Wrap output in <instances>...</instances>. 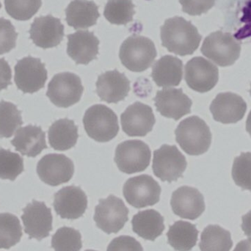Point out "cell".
Returning <instances> with one entry per match:
<instances>
[{
    "label": "cell",
    "mask_w": 251,
    "mask_h": 251,
    "mask_svg": "<svg viewBox=\"0 0 251 251\" xmlns=\"http://www.w3.org/2000/svg\"><path fill=\"white\" fill-rule=\"evenodd\" d=\"M123 193L128 204L141 209L159 201L161 187L153 177L143 174L128 178L124 185Z\"/></svg>",
    "instance_id": "30bf717a"
},
{
    "label": "cell",
    "mask_w": 251,
    "mask_h": 251,
    "mask_svg": "<svg viewBox=\"0 0 251 251\" xmlns=\"http://www.w3.org/2000/svg\"><path fill=\"white\" fill-rule=\"evenodd\" d=\"M107 251H143V249L134 237L120 236L112 240Z\"/></svg>",
    "instance_id": "f35d334b"
},
{
    "label": "cell",
    "mask_w": 251,
    "mask_h": 251,
    "mask_svg": "<svg viewBox=\"0 0 251 251\" xmlns=\"http://www.w3.org/2000/svg\"><path fill=\"white\" fill-rule=\"evenodd\" d=\"M201 51L215 64L226 67L238 60L241 45L231 34L217 31L205 38Z\"/></svg>",
    "instance_id": "5b68a950"
},
{
    "label": "cell",
    "mask_w": 251,
    "mask_h": 251,
    "mask_svg": "<svg viewBox=\"0 0 251 251\" xmlns=\"http://www.w3.org/2000/svg\"><path fill=\"white\" fill-rule=\"evenodd\" d=\"M184 13L190 16H201L210 10L215 0H179Z\"/></svg>",
    "instance_id": "74e56055"
},
{
    "label": "cell",
    "mask_w": 251,
    "mask_h": 251,
    "mask_svg": "<svg viewBox=\"0 0 251 251\" xmlns=\"http://www.w3.org/2000/svg\"><path fill=\"white\" fill-rule=\"evenodd\" d=\"M12 71L4 58H0V91L11 85Z\"/></svg>",
    "instance_id": "60d3db41"
},
{
    "label": "cell",
    "mask_w": 251,
    "mask_h": 251,
    "mask_svg": "<svg viewBox=\"0 0 251 251\" xmlns=\"http://www.w3.org/2000/svg\"><path fill=\"white\" fill-rule=\"evenodd\" d=\"M171 205L176 215L190 221L199 218L206 208L203 195L188 186H182L173 193Z\"/></svg>",
    "instance_id": "d6986e66"
},
{
    "label": "cell",
    "mask_w": 251,
    "mask_h": 251,
    "mask_svg": "<svg viewBox=\"0 0 251 251\" xmlns=\"http://www.w3.org/2000/svg\"><path fill=\"white\" fill-rule=\"evenodd\" d=\"M247 104L243 98L233 93H221L212 101L210 111L216 122L224 125L235 124L244 118Z\"/></svg>",
    "instance_id": "ffe728a7"
},
{
    "label": "cell",
    "mask_w": 251,
    "mask_h": 251,
    "mask_svg": "<svg viewBox=\"0 0 251 251\" xmlns=\"http://www.w3.org/2000/svg\"><path fill=\"white\" fill-rule=\"evenodd\" d=\"M7 14L18 21H27L38 13L41 0H4Z\"/></svg>",
    "instance_id": "e575fe53"
},
{
    "label": "cell",
    "mask_w": 251,
    "mask_h": 251,
    "mask_svg": "<svg viewBox=\"0 0 251 251\" xmlns=\"http://www.w3.org/2000/svg\"><path fill=\"white\" fill-rule=\"evenodd\" d=\"M67 54L76 65H88L97 59L100 40L94 32L77 31L68 35Z\"/></svg>",
    "instance_id": "44dd1931"
},
{
    "label": "cell",
    "mask_w": 251,
    "mask_h": 251,
    "mask_svg": "<svg viewBox=\"0 0 251 251\" xmlns=\"http://www.w3.org/2000/svg\"><path fill=\"white\" fill-rule=\"evenodd\" d=\"M246 129H247L248 132L250 134L251 137V111L249 113V116H248L247 122H246Z\"/></svg>",
    "instance_id": "ee69618b"
},
{
    "label": "cell",
    "mask_w": 251,
    "mask_h": 251,
    "mask_svg": "<svg viewBox=\"0 0 251 251\" xmlns=\"http://www.w3.org/2000/svg\"><path fill=\"white\" fill-rule=\"evenodd\" d=\"M1 2H0V9H1Z\"/></svg>",
    "instance_id": "bcb514c9"
},
{
    "label": "cell",
    "mask_w": 251,
    "mask_h": 251,
    "mask_svg": "<svg viewBox=\"0 0 251 251\" xmlns=\"http://www.w3.org/2000/svg\"><path fill=\"white\" fill-rule=\"evenodd\" d=\"M234 251H251V238L240 242Z\"/></svg>",
    "instance_id": "7bdbcfd3"
},
{
    "label": "cell",
    "mask_w": 251,
    "mask_h": 251,
    "mask_svg": "<svg viewBox=\"0 0 251 251\" xmlns=\"http://www.w3.org/2000/svg\"><path fill=\"white\" fill-rule=\"evenodd\" d=\"M96 85L100 100L109 104L124 101L130 91V81L117 69L101 74Z\"/></svg>",
    "instance_id": "7402d4cb"
},
{
    "label": "cell",
    "mask_w": 251,
    "mask_h": 251,
    "mask_svg": "<svg viewBox=\"0 0 251 251\" xmlns=\"http://www.w3.org/2000/svg\"><path fill=\"white\" fill-rule=\"evenodd\" d=\"M25 231L29 239L41 241L52 231L51 210L44 202L33 200L23 209L22 216Z\"/></svg>",
    "instance_id": "5bb4252c"
},
{
    "label": "cell",
    "mask_w": 251,
    "mask_h": 251,
    "mask_svg": "<svg viewBox=\"0 0 251 251\" xmlns=\"http://www.w3.org/2000/svg\"><path fill=\"white\" fill-rule=\"evenodd\" d=\"M135 5L131 0H108L104 16L113 25H126L132 22Z\"/></svg>",
    "instance_id": "4dcf8cb0"
},
{
    "label": "cell",
    "mask_w": 251,
    "mask_h": 251,
    "mask_svg": "<svg viewBox=\"0 0 251 251\" xmlns=\"http://www.w3.org/2000/svg\"><path fill=\"white\" fill-rule=\"evenodd\" d=\"M184 79L189 88L199 93H206L215 88L219 79L218 67L206 59L196 57L187 62Z\"/></svg>",
    "instance_id": "4fadbf2b"
},
{
    "label": "cell",
    "mask_w": 251,
    "mask_h": 251,
    "mask_svg": "<svg viewBox=\"0 0 251 251\" xmlns=\"http://www.w3.org/2000/svg\"><path fill=\"white\" fill-rule=\"evenodd\" d=\"M66 16L69 26L75 29H88L97 25L100 13L94 1L73 0L66 7Z\"/></svg>",
    "instance_id": "d4e9b609"
},
{
    "label": "cell",
    "mask_w": 251,
    "mask_h": 251,
    "mask_svg": "<svg viewBox=\"0 0 251 251\" xmlns=\"http://www.w3.org/2000/svg\"><path fill=\"white\" fill-rule=\"evenodd\" d=\"M11 144L17 151L28 157H35L48 147L45 132L41 127L33 125L19 128L11 140Z\"/></svg>",
    "instance_id": "603a6c76"
},
{
    "label": "cell",
    "mask_w": 251,
    "mask_h": 251,
    "mask_svg": "<svg viewBox=\"0 0 251 251\" xmlns=\"http://www.w3.org/2000/svg\"><path fill=\"white\" fill-rule=\"evenodd\" d=\"M157 56L151 40L141 35L127 38L121 46L119 57L122 64L133 72H143L151 67Z\"/></svg>",
    "instance_id": "3957f363"
},
{
    "label": "cell",
    "mask_w": 251,
    "mask_h": 251,
    "mask_svg": "<svg viewBox=\"0 0 251 251\" xmlns=\"http://www.w3.org/2000/svg\"><path fill=\"white\" fill-rule=\"evenodd\" d=\"M242 229L244 231L245 235L251 238V210L246 215H243Z\"/></svg>",
    "instance_id": "b9f144b4"
},
{
    "label": "cell",
    "mask_w": 251,
    "mask_h": 251,
    "mask_svg": "<svg viewBox=\"0 0 251 251\" xmlns=\"http://www.w3.org/2000/svg\"><path fill=\"white\" fill-rule=\"evenodd\" d=\"M151 151L144 142L126 140L118 145L115 162L122 172L133 174L144 171L150 165Z\"/></svg>",
    "instance_id": "ba28073f"
},
{
    "label": "cell",
    "mask_w": 251,
    "mask_h": 251,
    "mask_svg": "<svg viewBox=\"0 0 251 251\" xmlns=\"http://www.w3.org/2000/svg\"><path fill=\"white\" fill-rule=\"evenodd\" d=\"M18 33L10 21L0 18V55L16 47Z\"/></svg>",
    "instance_id": "8d00e7d4"
},
{
    "label": "cell",
    "mask_w": 251,
    "mask_h": 251,
    "mask_svg": "<svg viewBox=\"0 0 251 251\" xmlns=\"http://www.w3.org/2000/svg\"><path fill=\"white\" fill-rule=\"evenodd\" d=\"M155 122L151 107L139 101L128 106L121 116L122 129L130 137H145L152 131Z\"/></svg>",
    "instance_id": "9a60e30c"
},
{
    "label": "cell",
    "mask_w": 251,
    "mask_h": 251,
    "mask_svg": "<svg viewBox=\"0 0 251 251\" xmlns=\"http://www.w3.org/2000/svg\"><path fill=\"white\" fill-rule=\"evenodd\" d=\"M199 231L196 226L185 221H176L167 233L168 243L176 251H190L198 241Z\"/></svg>",
    "instance_id": "83f0119b"
},
{
    "label": "cell",
    "mask_w": 251,
    "mask_h": 251,
    "mask_svg": "<svg viewBox=\"0 0 251 251\" xmlns=\"http://www.w3.org/2000/svg\"><path fill=\"white\" fill-rule=\"evenodd\" d=\"M160 31L162 45L176 55L193 54L202 39L197 28L180 16L167 19Z\"/></svg>",
    "instance_id": "6da1fadb"
},
{
    "label": "cell",
    "mask_w": 251,
    "mask_h": 251,
    "mask_svg": "<svg viewBox=\"0 0 251 251\" xmlns=\"http://www.w3.org/2000/svg\"><path fill=\"white\" fill-rule=\"evenodd\" d=\"M175 134L180 147L191 156L206 153L212 143L210 128L198 116H190L181 121L175 130Z\"/></svg>",
    "instance_id": "7a4b0ae2"
},
{
    "label": "cell",
    "mask_w": 251,
    "mask_h": 251,
    "mask_svg": "<svg viewBox=\"0 0 251 251\" xmlns=\"http://www.w3.org/2000/svg\"><path fill=\"white\" fill-rule=\"evenodd\" d=\"M22 228L17 217L10 213L0 214V249H9L20 242Z\"/></svg>",
    "instance_id": "f546056e"
},
{
    "label": "cell",
    "mask_w": 251,
    "mask_h": 251,
    "mask_svg": "<svg viewBox=\"0 0 251 251\" xmlns=\"http://www.w3.org/2000/svg\"><path fill=\"white\" fill-rule=\"evenodd\" d=\"M153 101L156 110L168 119L178 121L191 113L193 102L181 88H165L157 91Z\"/></svg>",
    "instance_id": "ac0fdd59"
},
{
    "label": "cell",
    "mask_w": 251,
    "mask_h": 251,
    "mask_svg": "<svg viewBox=\"0 0 251 251\" xmlns=\"http://www.w3.org/2000/svg\"><path fill=\"white\" fill-rule=\"evenodd\" d=\"M241 22H244L246 25L234 35L237 40L244 39L251 36V1L243 9Z\"/></svg>",
    "instance_id": "ab89813d"
},
{
    "label": "cell",
    "mask_w": 251,
    "mask_h": 251,
    "mask_svg": "<svg viewBox=\"0 0 251 251\" xmlns=\"http://www.w3.org/2000/svg\"><path fill=\"white\" fill-rule=\"evenodd\" d=\"M132 230L139 237L154 241L165 230L164 218L154 209L140 211L133 217Z\"/></svg>",
    "instance_id": "484cf974"
},
{
    "label": "cell",
    "mask_w": 251,
    "mask_h": 251,
    "mask_svg": "<svg viewBox=\"0 0 251 251\" xmlns=\"http://www.w3.org/2000/svg\"><path fill=\"white\" fill-rule=\"evenodd\" d=\"M74 173L73 161L64 154L49 153L37 165V174L41 181L52 187L69 182Z\"/></svg>",
    "instance_id": "7c38bea8"
},
{
    "label": "cell",
    "mask_w": 251,
    "mask_h": 251,
    "mask_svg": "<svg viewBox=\"0 0 251 251\" xmlns=\"http://www.w3.org/2000/svg\"><path fill=\"white\" fill-rule=\"evenodd\" d=\"M232 177L237 186L251 191V152L242 153L234 159Z\"/></svg>",
    "instance_id": "d590c367"
},
{
    "label": "cell",
    "mask_w": 251,
    "mask_h": 251,
    "mask_svg": "<svg viewBox=\"0 0 251 251\" xmlns=\"http://www.w3.org/2000/svg\"><path fill=\"white\" fill-rule=\"evenodd\" d=\"M24 159L7 149H0V178L14 181L23 171Z\"/></svg>",
    "instance_id": "836d02e7"
},
{
    "label": "cell",
    "mask_w": 251,
    "mask_h": 251,
    "mask_svg": "<svg viewBox=\"0 0 251 251\" xmlns=\"http://www.w3.org/2000/svg\"><path fill=\"white\" fill-rule=\"evenodd\" d=\"M23 125L22 112L13 103L0 101V138H9Z\"/></svg>",
    "instance_id": "1f68e13d"
},
{
    "label": "cell",
    "mask_w": 251,
    "mask_h": 251,
    "mask_svg": "<svg viewBox=\"0 0 251 251\" xmlns=\"http://www.w3.org/2000/svg\"><path fill=\"white\" fill-rule=\"evenodd\" d=\"M250 94H251V90H250Z\"/></svg>",
    "instance_id": "7dc6e473"
},
{
    "label": "cell",
    "mask_w": 251,
    "mask_h": 251,
    "mask_svg": "<svg viewBox=\"0 0 251 251\" xmlns=\"http://www.w3.org/2000/svg\"><path fill=\"white\" fill-rule=\"evenodd\" d=\"M64 26L51 15L35 18L29 29L32 42L42 49L57 47L64 38Z\"/></svg>",
    "instance_id": "e0dca14e"
},
{
    "label": "cell",
    "mask_w": 251,
    "mask_h": 251,
    "mask_svg": "<svg viewBox=\"0 0 251 251\" xmlns=\"http://www.w3.org/2000/svg\"><path fill=\"white\" fill-rule=\"evenodd\" d=\"M233 246L231 233L218 225H209L201 237V251H230Z\"/></svg>",
    "instance_id": "f1b7e54d"
},
{
    "label": "cell",
    "mask_w": 251,
    "mask_h": 251,
    "mask_svg": "<svg viewBox=\"0 0 251 251\" xmlns=\"http://www.w3.org/2000/svg\"><path fill=\"white\" fill-rule=\"evenodd\" d=\"M53 206L56 213L63 219L76 220L85 214L88 198L80 187L68 186L54 194Z\"/></svg>",
    "instance_id": "2e32d148"
},
{
    "label": "cell",
    "mask_w": 251,
    "mask_h": 251,
    "mask_svg": "<svg viewBox=\"0 0 251 251\" xmlns=\"http://www.w3.org/2000/svg\"><path fill=\"white\" fill-rule=\"evenodd\" d=\"M94 251V250H87V251Z\"/></svg>",
    "instance_id": "f6af8a7d"
},
{
    "label": "cell",
    "mask_w": 251,
    "mask_h": 251,
    "mask_svg": "<svg viewBox=\"0 0 251 251\" xmlns=\"http://www.w3.org/2000/svg\"><path fill=\"white\" fill-rule=\"evenodd\" d=\"M83 125L88 135L100 143L110 141L119 134L117 115L104 104L89 107L84 115Z\"/></svg>",
    "instance_id": "277c9868"
},
{
    "label": "cell",
    "mask_w": 251,
    "mask_h": 251,
    "mask_svg": "<svg viewBox=\"0 0 251 251\" xmlns=\"http://www.w3.org/2000/svg\"><path fill=\"white\" fill-rule=\"evenodd\" d=\"M54 251H79L82 248V236L78 230L70 227L59 228L51 238Z\"/></svg>",
    "instance_id": "d6a6232c"
},
{
    "label": "cell",
    "mask_w": 251,
    "mask_h": 251,
    "mask_svg": "<svg viewBox=\"0 0 251 251\" xmlns=\"http://www.w3.org/2000/svg\"><path fill=\"white\" fill-rule=\"evenodd\" d=\"M14 81L25 94H34L45 86L48 75L45 64L32 56L24 57L15 66Z\"/></svg>",
    "instance_id": "8fae6325"
},
{
    "label": "cell",
    "mask_w": 251,
    "mask_h": 251,
    "mask_svg": "<svg viewBox=\"0 0 251 251\" xmlns=\"http://www.w3.org/2000/svg\"><path fill=\"white\" fill-rule=\"evenodd\" d=\"M49 143L56 151L69 150L77 143L78 126L73 120L59 119L51 125L48 131Z\"/></svg>",
    "instance_id": "4316f807"
},
{
    "label": "cell",
    "mask_w": 251,
    "mask_h": 251,
    "mask_svg": "<svg viewBox=\"0 0 251 251\" xmlns=\"http://www.w3.org/2000/svg\"><path fill=\"white\" fill-rule=\"evenodd\" d=\"M182 76V61L174 56H163L152 66L151 77L158 87L178 86Z\"/></svg>",
    "instance_id": "cb8c5ba5"
},
{
    "label": "cell",
    "mask_w": 251,
    "mask_h": 251,
    "mask_svg": "<svg viewBox=\"0 0 251 251\" xmlns=\"http://www.w3.org/2000/svg\"><path fill=\"white\" fill-rule=\"evenodd\" d=\"M84 87L79 76L63 72L53 76L48 85L47 96L58 107L68 108L80 101Z\"/></svg>",
    "instance_id": "8992f818"
},
{
    "label": "cell",
    "mask_w": 251,
    "mask_h": 251,
    "mask_svg": "<svg viewBox=\"0 0 251 251\" xmlns=\"http://www.w3.org/2000/svg\"><path fill=\"white\" fill-rule=\"evenodd\" d=\"M185 156L175 145H162L153 151L152 169L162 181L171 183L183 176L187 168Z\"/></svg>",
    "instance_id": "52a82bcc"
},
{
    "label": "cell",
    "mask_w": 251,
    "mask_h": 251,
    "mask_svg": "<svg viewBox=\"0 0 251 251\" xmlns=\"http://www.w3.org/2000/svg\"><path fill=\"white\" fill-rule=\"evenodd\" d=\"M128 212L123 200L110 195L107 199H100L95 208L94 219L97 226L104 232L116 234L128 221Z\"/></svg>",
    "instance_id": "9c48e42d"
}]
</instances>
